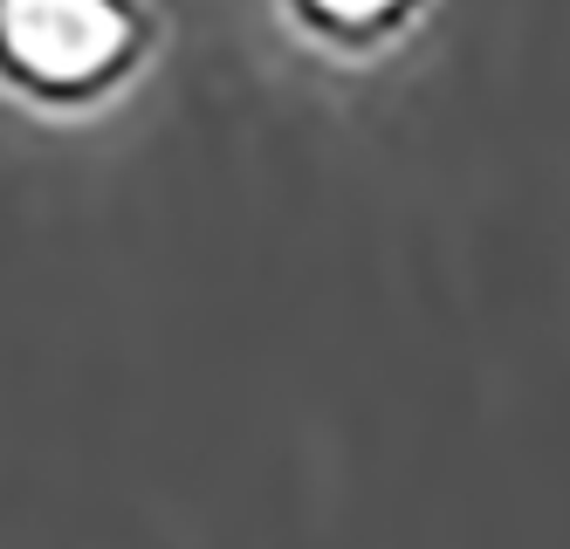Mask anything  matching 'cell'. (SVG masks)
I'll return each mask as SVG.
<instances>
[{"mask_svg": "<svg viewBox=\"0 0 570 549\" xmlns=\"http://www.w3.org/2000/svg\"><path fill=\"white\" fill-rule=\"evenodd\" d=\"M125 49L117 0H0V56L35 82H83Z\"/></svg>", "mask_w": 570, "mask_h": 549, "instance_id": "obj_1", "label": "cell"}, {"mask_svg": "<svg viewBox=\"0 0 570 549\" xmlns=\"http://www.w3.org/2000/svg\"><path fill=\"white\" fill-rule=\"evenodd\" d=\"M323 14H337V21H372V14H385L392 0H316Z\"/></svg>", "mask_w": 570, "mask_h": 549, "instance_id": "obj_2", "label": "cell"}]
</instances>
